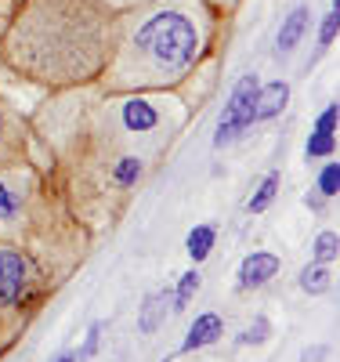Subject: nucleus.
Listing matches in <instances>:
<instances>
[{
  "mask_svg": "<svg viewBox=\"0 0 340 362\" xmlns=\"http://www.w3.org/2000/svg\"><path fill=\"white\" fill-rule=\"evenodd\" d=\"M25 286V261L15 250H0V300H15Z\"/></svg>",
  "mask_w": 340,
  "mask_h": 362,
  "instance_id": "obj_4",
  "label": "nucleus"
},
{
  "mask_svg": "<svg viewBox=\"0 0 340 362\" xmlns=\"http://www.w3.org/2000/svg\"><path fill=\"white\" fill-rule=\"evenodd\" d=\"M336 232H322L319 239H315V261H322V264H329L333 257H336Z\"/></svg>",
  "mask_w": 340,
  "mask_h": 362,
  "instance_id": "obj_15",
  "label": "nucleus"
},
{
  "mask_svg": "<svg viewBox=\"0 0 340 362\" xmlns=\"http://www.w3.org/2000/svg\"><path fill=\"white\" fill-rule=\"evenodd\" d=\"M15 210H18V199H15V192L4 185V181H0V221H4V218H11Z\"/></svg>",
  "mask_w": 340,
  "mask_h": 362,
  "instance_id": "obj_21",
  "label": "nucleus"
},
{
  "mask_svg": "<svg viewBox=\"0 0 340 362\" xmlns=\"http://www.w3.org/2000/svg\"><path fill=\"white\" fill-rule=\"evenodd\" d=\"M160 124V109L145 102V98H131V102H123V127L134 131V134H145Z\"/></svg>",
  "mask_w": 340,
  "mask_h": 362,
  "instance_id": "obj_6",
  "label": "nucleus"
},
{
  "mask_svg": "<svg viewBox=\"0 0 340 362\" xmlns=\"http://www.w3.org/2000/svg\"><path fill=\"white\" fill-rule=\"evenodd\" d=\"M336 145V134H319L312 131V138H307V156H329Z\"/></svg>",
  "mask_w": 340,
  "mask_h": 362,
  "instance_id": "obj_16",
  "label": "nucleus"
},
{
  "mask_svg": "<svg viewBox=\"0 0 340 362\" xmlns=\"http://www.w3.org/2000/svg\"><path fill=\"white\" fill-rule=\"evenodd\" d=\"M61 362H76V358H73V355H66V358H61Z\"/></svg>",
  "mask_w": 340,
  "mask_h": 362,
  "instance_id": "obj_24",
  "label": "nucleus"
},
{
  "mask_svg": "<svg viewBox=\"0 0 340 362\" xmlns=\"http://www.w3.org/2000/svg\"><path fill=\"white\" fill-rule=\"evenodd\" d=\"M218 337H221V319L206 312V315H199V319L189 326L181 351H196V348H203V344H210V341H218Z\"/></svg>",
  "mask_w": 340,
  "mask_h": 362,
  "instance_id": "obj_8",
  "label": "nucleus"
},
{
  "mask_svg": "<svg viewBox=\"0 0 340 362\" xmlns=\"http://www.w3.org/2000/svg\"><path fill=\"white\" fill-rule=\"evenodd\" d=\"M268 337V322L264 319H257L250 329H242V334H239V344H261Z\"/></svg>",
  "mask_w": 340,
  "mask_h": 362,
  "instance_id": "obj_20",
  "label": "nucleus"
},
{
  "mask_svg": "<svg viewBox=\"0 0 340 362\" xmlns=\"http://www.w3.org/2000/svg\"><path fill=\"white\" fill-rule=\"evenodd\" d=\"M213 225H196L192 232H189V254L196 257V261H203L206 254H210V247H213Z\"/></svg>",
  "mask_w": 340,
  "mask_h": 362,
  "instance_id": "obj_11",
  "label": "nucleus"
},
{
  "mask_svg": "<svg viewBox=\"0 0 340 362\" xmlns=\"http://www.w3.org/2000/svg\"><path fill=\"white\" fill-rule=\"evenodd\" d=\"M203 33L184 8H152L123 29L116 80L127 87H167L199 58Z\"/></svg>",
  "mask_w": 340,
  "mask_h": 362,
  "instance_id": "obj_2",
  "label": "nucleus"
},
{
  "mask_svg": "<svg viewBox=\"0 0 340 362\" xmlns=\"http://www.w3.org/2000/svg\"><path fill=\"white\" fill-rule=\"evenodd\" d=\"M116 37V18L105 0H22L4 33L11 69L51 87L95 80Z\"/></svg>",
  "mask_w": 340,
  "mask_h": 362,
  "instance_id": "obj_1",
  "label": "nucleus"
},
{
  "mask_svg": "<svg viewBox=\"0 0 340 362\" xmlns=\"http://www.w3.org/2000/svg\"><path fill=\"white\" fill-rule=\"evenodd\" d=\"M275 192H279V174H268V177L261 181V189L254 192V199H250V210H254V214H261V210L271 206Z\"/></svg>",
  "mask_w": 340,
  "mask_h": 362,
  "instance_id": "obj_13",
  "label": "nucleus"
},
{
  "mask_svg": "<svg viewBox=\"0 0 340 362\" xmlns=\"http://www.w3.org/2000/svg\"><path fill=\"white\" fill-rule=\"evenodd\" d=\"M257 87H261V83H257L254 73L239 80V87L232 90V98H228V105H225V112H221V119H218V131H213V141H218V145H228L232 138H239L250 124H257V119H254Z\"/></svg>",
  "mask_w": 340,
  "mask_h": 362,
  "instance_id": "obj_3",
  "label": "nucleus"
},
{
  "mask_svg": "<svg viewBox=\"0 0 340 362\" xmlns=\"http://www.w3.org/2000/svg\"><path fill=\"white\" fill-rule=\"evenodd\" d=\"M167 308H170V297L167 293H152L141 308V329L152 334V329H160V322L167 319Z\"/></svg>",
  "mask_w": 340,
  "mask_h": 362,
  "instance_id": "obj_10",
  "label": "nucleus"
},
{
  "mask_svg": "<svg viewBox=\"0 0 340 362\" xmlns=\"http://www.w3.org/2000/svg\"><path fill=\"white\" fill-rule=\"evenodd\" d=\"M336 25H340V11H336V0H333V11L322 18V29H319V44L329 47V40L336 37Z\"/></svg>",
  "mask_w": 340,
  "mask_h": 362,
  "instance_id": "obj_18",
  "label": "nucleus"
},
{
  "mask_svg": "<svg viewBox=\"0 0 340 362\" xmlns=\"http://www.w3.org/2000/svg\"><path fill=\"white\" fill-rule=\"evenodd\" d=\"M315 131H319V134H336V102H333V105H326V109L319 112Z\"/></svg>",
  "mask_w": 340,
  "mask_h": 362,
  "instance_id": "obj_19",
  "label": "nucleus"
},
{
  "mask_svg": "<svg viewBox=\"0 0 340 362\" xmlns=\"http://www.w3.org/2000/svg\"><path fill=\"white\" fill-rule=\"evenodd\" d=\"M300 286H304L307 293H326V286H329V272H326V264H322V261L307 264V268L300 272Z\"/></svg>",
  "mask_w": 340,
  "mask_h": 362,
  "instance_id": "obj_12",
  "label": "nucleus"
},
{
  "mask_svg": "<svg viewBox=\"0 0 340 362\" xmlns=\"http://www.w3.org/2000/svg\"><path fill=\"white\" fill-rule=\"evenodd\" d=\"M196 286H199V276H196V272H189V276H181V283H177V300H174V308H184V305H189V297L196 293Z\"/></svg>",
  "mask_w": 340,
  "mask_h": 362,
  "instance_id": "obj_17",
  "label": "nucleus"
},
{
  "mask_svg": "<svg viewBox=\"0 0 340 362\" xmlns=\"http://www.w3.org/2000/svg\"><path fill=\"white\" fill-rule=\"evenodd\" d=\"M275 272H279V257L275 254H268V250H257V254H250L242 261V268H239V283L242 286H261V283H268Z\"/></svg>",
  "mask_w": 340,
  "mask_h": 362,
  "instance_id": "obj_5",
  "label": "nucleus"
},
{
  "mask_svg": "<svg viewBox=\"0 0 340 362\" xmlns=\"http://www.w3.org/2000/svg\"><path fill=\"white\" fill-rule=\"evenodd\" d=\"M286 98H290V87L283 80H275L268 87H257V105H254V119H271L286 109Z\"/></svg>",
  "mask_w": 340,
  "mask_h": 362,
  "instance_id": "obj_7",
  "label": "nucleus"
},
{
  "mask_svg": "<svg viewBox=\"0 0 340 362\" xmlns=\"http://www.w3.org/2000/svg\"><path fill=\"white\" fill-rule=\"evenodd\" d=\"M95 348H98V326H90L87 344H83V351H80V355H83V358H87V355H95Z\"/></svg>",
  "mask_w": 340,
  "mask_h": 362,
  "instance_id": "obj_22",
  "label": "nucleus"
},
{
  "mask_svg": "<svg viewBox=\"0 0 340 362\" xmlns=\"http://www.w3.org/2000/svg\"><path fill=\"white\" fill-rule=\"evenodd\" d=\"M336 189H340V167H336V160H333V163H326V167L319 170V192L333 199Z\"/></svg>",
  "mask_w": 340,
  "mask_h": 362,
  "instance_id": "obj_14",
  "label": "nucleus"
},
{
  "mask_svg": "<svg viewBox=\"0 0 340 362\" xmlns=\"http://www.w3.org/2000/svg\"><path fill=\"white\" fill-rule=\"evenodd\" d=\"M304 29H307V8H293L290 18H286L283 29H279V37H275V51H279V54H290V51L300 44Z\"/></svg>",
  "mask_w": 340,
  "mask_h": 362,
  "instance_id": "obj_9",
  "label": "nucleus"
},
{
  "mask_svg": "<svg viewBox=\"0 0 340 362\" xmlns=\"http://www.w3.org/2000/svg\"><path fill=\"white\" fill-rule=\"evenodd\" d=\"M0 148H4V116H0Z\"/></svg>",
  "mask_w": 340,
  "mask_h": 362,
  "instance_id": "obj_23",
  "label": "nucleus"
}]
</instances>
